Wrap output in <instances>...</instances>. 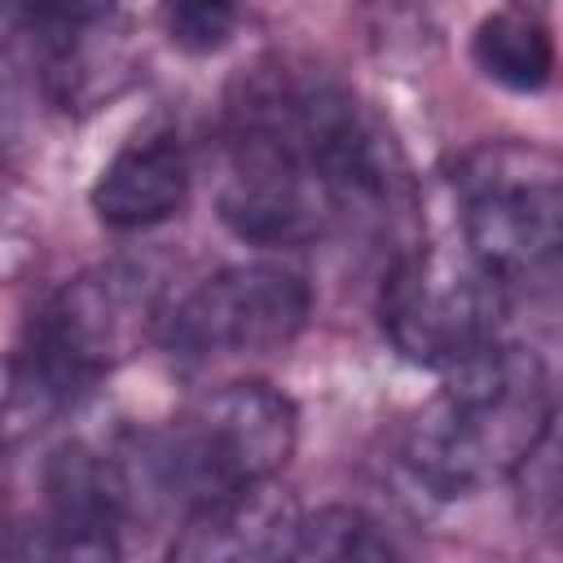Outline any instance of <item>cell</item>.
<instances>
[{
    "label": "cell",
    "instance_id": "cell-13",
    "mask_svg": "<svg viewBox=\"0 0 563 563\" xmlns=\"http://www.w3.org/2000/svg\"><path fill=\"white\" fill-rule=\"evenodd\" d=\"M119 0H0V22L9 26H40V31H70L110 18Z\"/></svg>",
    "mask_w": 563,
    "mask_h": 563
},
{
    "label": "cell",
    "instance_id": "cell-3",
    "mask_svg": "<svg viewBox=\"0 0 563 563\" xmlns=\"http://www.w3.org/2000/svg\"><path fill=\"white\" fill-rule=\"evenodd\" d=\"M466 255L497 286L545 282L563 246V172L545 145L484 141L453 167Z\"/></svg>",
    "mask_w": 563,
    "mask_h": 563
},
{
    "label": "cell",
    "instance_id": "cell-2",
    "mask_svg": "<svg viewBox=\"0 0 563 563\" xmlns=\"http://www.w3.org/2000/svg\"><path fill=\"white\" fill-rule=\"evenodd\" d=\"M299 444V409L260 378H238L202 396L189 413L150 435L145 466L185 515L268 484Z\"/></svg>",
    "mask_w": 563,
    "mask_h": 563
},
{
    "label": "cell",
    "instance_id": "cell-7",
    "mask_svg": "<svg viewBox=\"0 0 563 563\" xmlns=\"http://www.w3.org/2000/svg\"><path fill=\"white\" fill-rule=\"evenodd\" d=\"M128 493L110 457L88 444H62L44 462V519L18 528L22 541H0V550L22 559H114Z\"/></svg>",
    "mask_w": 563,
    "mask_h": 563
},
{
    "label": "cell",
    "instance_id": "cell-4",
    "mask_svg": "<svg viewBox=\"0 0 563 563\" xmlns=\"http://www.w3.org/2000/svg\"><path fill=\"white\" fill-rule=\"evenodd\" d=\"M154 321V299L136 268H92L40 303L18 361L62 405L128 361Z\"/></svg>",
    "mask_w": 563,
    "mask_h": 563
},
{
    "label": "cell",
    "instance_id": "cell-5",
    "mask_svg": "<svg viewBox=\"0 0 563 563\" xmlns=\"http://www.w3.org/2000/svg\"><path fill=\"white\" fill-rule=\"evenodd\" d=\"M501 290L471 255L409 251L383 282L378 321L409 365L444 374L497 343Z\"/></svg>",
    "mask_w": 563,
    "mask_h": 563
},
{
    "label": "cell",
    "instance_id": "cell-6",
    "mask_svg": "<svg viewBox=\"0 0 563 563\" xmlns=\"http://www.w3.org/2000/svg\"><path fill=\"white\" fill-rule=\"evenodd\" d=\"M312 312V290L282 264H233L198 282L163 321L180 356H260L286 347Z\"/></svg>",
    "mask_w": 563,
    "mask_h": 563
},
{
    "label": "cell",
    "instance_id": "cell-14",
    "mask_svg": "<svg viewBox=\"0 0 563 563\" xmlns=\"http://www.w3.org/2000/svg\"><path fill=\"white\" fill-rule=\"evenodd\" d=\"M35 405L53 409L57 400L31 378V369H26L22 361H4V356H0V449H4L13 435H22V427H31L26 418H31Z\"/></svg>",
    "mask_w": 563,
    "mask_h": 563
},
{
    "label": "cell",
    "instance_id": "cell-9",
    "mask_svg": "<svg viewBox=\"0 0 563 563\" xmlns=\"http://www.w3.org/2000/svg\"><path fill=\"white\" fill-rule=\"evenodd\" d=\"M264 488L268 484H255L224 501L189 510L180 537L172 541V559H290L295 510L286 501H273Z\"/></svg>",
    "mask_w": 563,
    "mask_h": 563
},
{
    "label": "cell",
    "instance_id": "cell-12",
    "mask_svg": "<svg viewBox=\"0 0 563 563\" xmlns=\"http://www.w3.org/2000/svg\"><path fill=\"white\" fill-rule=\"evenodd\" d=\"M158 18L180 53L207 57L233 40L242 0H158Z\"/></svg>",
    "mask_w": 563,
    "mask_h": 563
},
{
    "label": "cell",
    "instance_id": "cell-1",
    "mask_svg": "<svg viewBox=\"0 0 563 563\" xmlns=\"http://www.w3.org/2000/svg\"><path fill=\"white\" fill-rule=\"evenodd\" d=\"M554 435V387L537 352L493 343L444 369V387L418 409L405 462L435 497H466L519 475Z\"/></svg>",
    "mask_w": 563,
    "mask_h": 563
},
{
    "label": "cell",
    "instance_id": "cell-10",
    "mask_svg": "<svg viewBox=\"0 0 563 563\" xmlns=\"http://www.w3.org/2000/svg\"><path fill=\"white\" fill-rule=\"evenodd\" d=\"M471 57L510 92H541L554 75V40L528 9L488 13L471 35Z\"/></svg>",
    "mask_w": 563,
    "mask_h": 563
},
{
    "label": "cell",
    "instance_id": "cell-8",
    "mask_svg": "<svg viewBox=\"0 0 563 563\" xmlns=\"http://www.w3.org/2000/svg\"><path fill=\"white\" fill-rule=\"evenodd\" d=\"M189 198V158L176 136L154 132L128 141L92 180L88 202L106 229H150L172 220Z\"/></svg>",
    "mask_w": 563,
    "mask_h": 563
},
{
    "label": "cell",
    "instance_id": "cell-11",
    "mask_svg": "<svg viewBox=\"0 0 563 563\" xmlns=\"http://www.w3.org/2000/svg\"><path fill=\"white\" fill-rule=\"evenodd\" d=\"M290 559H365L383 563L396 559V545L387 532L356 506H321L308 515H295V537H290Z\"/></svg>",
    "mask_w": 563,
    "mask_h": 563
}]
</instances>
